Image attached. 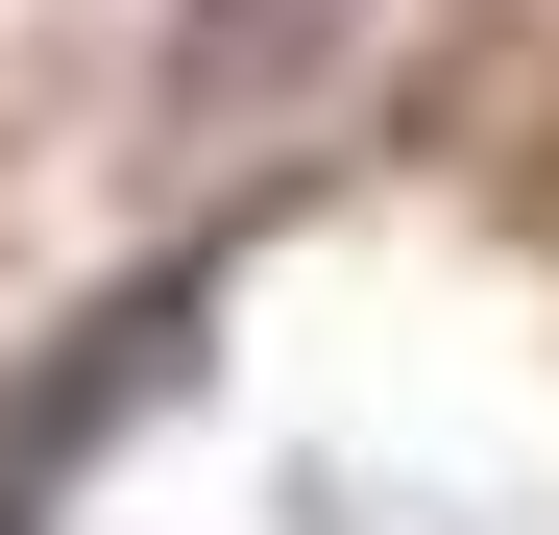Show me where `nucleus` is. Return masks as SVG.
<instances>
[{"instance_id":"obj_1","label":"nucleus","mask_w":559,"mask_h":535,"mask_svg":"<svg viewBox=\"0 0 559 535\" xmlns=\"http://www.w3.org/2000/svg\"><path fill=\"white\" fill-rule=\"evenodd\" d=\"M170 317H195V293H98V317H73L49 366H25V390H0V535H25V511H49V487L98 463L146 390H170Z\"/></svg>"}]
</instances>
